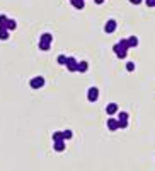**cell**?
Returning a JSON list of instances; mask_svg holds the SVG:
<instances>
[{"label":"cell","instance_id":"10","mask_svg":"<svg viewBox=\"0 0 155 171\" xmlns=\"http://www.w3.org/2000/svg\"><path fill=\"white\" fill-rule=\"evenodd\" d=\"M87 69H89V63L87 62H78V65H77V72H87Z\"/></svg>","mask_w":155,"mask_h":171},{"label":"cell","instance_id":"3","mask_svg":"<svg viewBox=\"0 0 155 171\" xmlns=\"http://www.w3.org/2000/svg\"><path fill=\"white\" fill-rule=\"evenodd\" d=\"M97 98H99V89L97 87H89V91H87V99L89 101H97Z\"/></svg>","mask_w":155,"mask_h":171},{"label":"cell","instance_id":"15","mask_svg":"<svg viewBox=\"0 0 155 171\" xmlns=\"http://www.w3.org/2000/svg\"><path fill=\"white\" fill-rule=\"evenodd\" d=\"M53 140H65V139H63V132H55V134H53Z\"/></svg>","mask_w":155,"mask_h":171},{"label":"cell","instance_id":"21","mask_svg":"<svg viewBox=\"0 0 155 171\" xmlns=\"http://www.w3.org/2000/svg\"><path fill=\"white\" fill-rule=\"evenodd\" d=\"M5 23H7V15H0V26H5Z\"/></svg>","mask_w":155,"mask_h":171},{"label":"cell","instance_id":"1","mask_svg":"<svg viewBox=\"0 0 155 171\" xmlns=\"http://www.w3.org/2000/svg\"><path fill=\"white\" fill-rule=\"evenodd\" d=\"M128 48H129V45H128V40H121L119 43H116L114 45V53L118 55V58H125L126 56V53H128Z\"/></svg>","mask_w":155,"mask_h":171},{"label":"cell","instance_id":"20","mask_svg":"<svg viewBox=\"0 0 155 171\" xmlns=\"http://www.w3.org/2000/svg\"><path fill=\"white\" fill-rule=\"evenodd\" d=\"M126 70H128V72H133V70H135V63H133V62H128V63H126Z\"/></svg>","mask_w":155,"mask_h":171},{"label":"cell","instance_id":"6","mask_svg":"<svg viewBox=\"0 0 155 171\" xmlns=\"http://www.w3.org/2000/svg\"><path fill=\"white\" fill-rule=\"evenodd\" d=\"M106 113H107V115H111V116L114 115V113H118V104H116V103H109L106 106Z\"/></svg>","mask_w":155,"mask_h":171},{"label":"cell","instance_id":"5","mask_svg":"<svg viewBox=\"0 0 155 171\" xmlns=\"http://www.w3.org/2000/svg\"><path fill=\"white\" fill-rule=\"evenodd\" d=\"M116 26H118V24H116L114 19H109V21L106 23V26H104V31H106L107 34H111V33H114L116 31Z\"/></svg>","mask_w":155,"mask_h":171},{"label":"cell","instance_id":"9","mask_svg":"<svg viewBox=\"0 0 155 171\" xmlns=\"http://www.w3.org/2000/svg\"><path fill=\"white\" fill-rule=\"evenodd\" d=\"M53 147H55L56 152H62V151H65V142H63V140H56Z\"/></svg>","mask_w":155,"mask_h":171},{"label":"cell","instance_id":"24","mask_svg":"<svg viewBox=\"0 0 155 171\" xmlns=\"http://www.w3.org/2000/svg\"><path fill=\"white\" fill-rule=\"evenodd\" d=\"M129 2H131L133 5H138V4H140V2H141V0H129Z\"/></svg>","mask_w":155,"mask_h":171},{"label":"cell","instance_id":"17","mask_svg":"<svg viewBox=\"0 0 155 171\" xmlns=\"http://www.w3.org/2000/svg\"><path fill=\"white\" fill-rule=\"evenodd\" d=\"M118 127L119 128H126L128 127V120H118Z\"/></svg>","mask_w":155,"mask_h":171},{"label":"cell","instance_id":"23","mask_svg":"<svg viewBox=\"0 0 155 171\" xmlns=\"http://www.w3.org/2000/svg\"><path fill=\"white\" fill-rule=\"evenodd\" d=\"M145 4H147L148 7H155V0H145Z\"/></svg>","mask_w":155,"mask_h":171},{"label":"cell","instance_id":"8","mask_svg":"<svg viewBox=\"0 0 155 171\" xmlns=\"http://www.w3.org/2000/svg\"><path fill=\"white\" fill-rule=\"evenodd\" d=\"M5 27H7V31H14L15 27H17V23H15L14 19H7V23H5Z\"/></svg>","mask_w":155,"mask_h":171},{"label":"cell","instance_id":"7","mask_svg":"<svg viewBox=\"0 0 155 171\" xmlns=\"http://www.w3.org/2000/svg\"><path fill=\"white\" fill-rule=\"evenodd\" d=\"M107 128H109L111 132L118 130V128H119V127H118V120H114V118H109V120H107Z\"/></svg>","mask_w":155,"mask_h":171},{"label":"cell","instance_id":"19","mask_svg":"<svg viewBox=\"0 0 155 171\" xmlns=\"http://www.w3.org/2000/svg\"><path fill=\"white\" fill-rule=\"evenodd\" d=\"M66 58H68V56H65V55H60L56 60H58V63H60V65H65V63H66Z\"/></svg>","mask_w":155,"mask_h":171},{"label":"cell","instance_id":"22","mask_svg":"<svg viewBox=\"0 0 155 171\" xmlns=\"http://www.w3.org/2000/svg\"><path fill=\"white\" fill-rule=\"evenodd\" d=\"M119 120H128V113L121 111V113H119Z\"/></svg>","mask_w":155,"mask_h":171},{"label":"cell","instance_id":"13","mask_svg":"<svg viewBox=\"0 0 155 171\" xmlns=\"http://www.w3.org/2000/svg\"><path fill=\"white\" fill-rule=\"evenodd\" d=\"M41 41H46V43H51L53 41V36L50 33H44V34H41Z\"/></svg>","mask_w":155,"mask_h":171},{"label":"cell","instance_id":"2","mask_svg":"<svg viewBox=\"0 0 155 171\" xmlns=\"http://www.w3.org/2000/svg\"><path fill=\"white\" fill-rule=\"evenodd\" d=\"M29 86L33 87V89H39V87H43L44 86V77H33L29 81Z\"/></svg>","mask_w":155,"mask_h":171},{"label":"cell","instance_id":"4","mask_svg":"<svg viewBox=\"0 0 155 171\" xmlns=\"http://www.w3.org/2000/svg\"><path fill=\"white\" fill-rule=\"evenodd\" d=\"M66 69H68V70L70 72H77V65H78V62L77 60L74 58V56H68V58H66Z\"/></svg>","mask_w":155,"mask_h":171},{"label":"cell","instance_id":"25","mask_svg":"<svg viewBox=\"0 0 155 171\" xmlns=\"http://www.w3.org/2000/svg\"><path fill=\"white\" fill-rule=\"evenodd\" d=\"M94 2H96L97 5H101V4H102V2H104V0H94Z\"/></svg>","mask_w":155,"mask_h":171},{"label":"cell","instance_id":"12","mask_svg":"<svg viewBox=\"0 0 155 171\" xmlns=\"http://www.w3.org/2000/svg\"><path fill=\"white\" fill-rule=\"evenodd\" d=\"M50 48H51V43H46V41H39V50H43V52H48Z\"/></svg>","mask_w":155,"mask_h":171},{"label":"cell","instance_id":"11","mask_svg":"<svg viewBox=\"0 0 155 171\" xmlns=\"http://www.w3.org/2000/svg\"><path fill=\"white\" fill-rule=\"evenodd\" d=\"M72 5H74L75 9H84L85 2H84V0H72Z\"/></svg>","mask_w":155,"mask_h":171},{"label":"cell","instance_id":"14","mask_svg":"<svg viewBox=\"0 0 155 171\" xmlns=\"http://www.w3.org/2000/svg\"><path fill=\"white\" fill-rule=\"evenodd\" d=\"M128 45L129 46H138V38L137 36H129L128 38Z\"/></svg>","mask_w":155,"mask_h":171},{"label":"cell","instance_id":"16","mask_svg":"<svg viewBox=\"0 0 155 171\" xmlns=\"http://www.w3.org/2000/svg\"><path fill=\"white\" fill-rule=\"evenodd\" d=\"M0 40H9V31L7 29H0Z\"/></svg>","mask_w":155,"mask_h":171},{"label":"cell","instance_id":"18","mask_svg":"<svg viewBox=\"0 0 155 171\" xmlns=\"http://www.w3.org/2000/svg\"><path fill=\"white\" fill-rule=\"evenodd\" d=\"M72 135H74V132H72V130H65V132H63V139H65V140L72 139Z\"/></svg>","mask_w":155,"mask_h":171}]
</instances>
